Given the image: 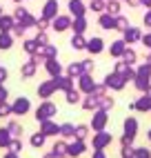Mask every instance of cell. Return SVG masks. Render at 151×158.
Here are the masks:
<instances>
[{"label": "cell", "mask_w": 151, "mask_h": 158, "mask_svg": "<svg viewBox=\"0 0 151 158\" xmlns=\"http://www.w3.org/2000/svg\"><path fill=\"white\" fill-rule=\"evenodd\" d=\"M84 152V143L78 140V143H73V145H67V154L69 156H80Z\"/></svg>", "instance_id": "obj_14"}, {"label": "cell", "mask_w": 151, "mask_h": 158, "mask_svg": "<svg viewBox=\"0 0 151 158\" xmlns=\"http://www.w3.org/2000/svg\"><path fill=\"white\" fill-rule=\"evenodd\" d=\"M84 27H87V23H84V18H82V16H80V18H76L73 23H71V29L76 31V34H82Z\"/></svg>", "instance_id": "obj_19"}, {"label": "cell", "mask_w": 151, "mask_h": 158, "mask_svg": "<svg viewBox=\"0 0 151 158\" xmlns=\"http://www.w3.org/2000/svg\"><path fill=\"white\" fill-rule=\"evenodd\" d=\"M45 69H47V73L51 78H58L60 73H62V67H60V62L56 60V58H49V60H45Z\"/></svg>", "instance_id": "obj_7"}, {"label": "cell", "mask_w": 151, "mask_h": 158, "mask_svg": "<svg viewBox=\"0 0 151 158\" xmlns=\"http://www.w3.org/2000/svg\"><path fill=\"white\" fill-rule=\"evenodd\" d=\"M53 82H56V89H62V91L71 89V78L69 76H58V78H53Z\"/></svg>", "instance_id": "obj_13"}, {"label": "cell", "mask_w": 151, "mask_h": 158, "mask_svg": "<svg viewBox=\"0 0 151 158\" xmlns=\"http://www.w3.org/2000/svg\"><path fill=\"white\" fill-rule=\"evenodd\" d=\"M11 134H9V129L5 127V129H0V147H9L11 145Z\"/></svg>", "instance_id": "obj_18"}, {"label": "cell", "mask_w": 151, "mask_h": 158, "mask_svg": "<svg viewBox=\"0 0 151 158\" xmlns=\"http://www.w3.org/2000/svg\"><path fill=\"white\" fill-rule=\"evenodd\" d=\"M69 27H71V18L69 16H56V18L51 20V29L58 31V34L64 31V29H69Z\"/></svg>", "instance_id": "obj_5"}, {"label": "cell", "mask_w": 151, "mask_h": 158, "mask_svg": "<svg viewBox=\"0 0 151 158\" xmlns=\"http://www.w3.org/2000/svg\"><path fill=\"white\" fill-rule=\"evenodd\" d=\"M69 11H71V16H76V18L84 16V5H82V0H69Z\"/></svg>", "instance_id": "obj_10"}, {"label": "cell", "mask_w": 151, "mask_h": 158, "mask_svg": "<svg viewBox=\"0 0 151 158\" xmlns=\"http://www.w3.org/2000/svg\"><path fill=\"white\" fill-rule=\"evenodd\" d=\"M22 49L27 51L29 56H36L38 51H40V45L36 43V40H25V45H22Z\"/></svg>", "instance_id": "obj_15"}, {"label": "cell", "mask_w": 151, "mask_h": 158, "mask_svg": "<svg viewBox=\"0 0 151 158\" xmlns=\"http://www.w3.org/2000/svg\"><path fill=\"white\" fill-rule=\"evenodd\" d=\"M7 78H9V71H7V69H5L2 65H0V82H5Z\"/></svg>", "instance_id": "obj_34"}, {"label": "cell", "mask_w": 151, "mask_h": 158, "mask_svg": "<svg viewBox=\"0 0 151 158\" xmlns=\"http://www.w3.org/2000/svg\"><path fill=\"white\" fill-rule=\"evenodd\" d=\"M9 114H14L11 105H7V102H0V118H5V116H9Z\"/></svg>", "instance_id": "obj_29"}, {"label": "cell", "mask_w": 151, "mask_h": 158, "mask_svg": "<svg viewBox=\"0 0 151 158\" xmlns=\"http://www.w3.org/2000/svg\"><path fill=\"white\" fill-rule=\"evenodd\" d=\"M93 105H96V100H93V98L82 100V107H84V109H93Z\"/></svg>", "instance_id": "obj_33"}, {"label": "cell", "mask_w": 151, "mask_h": 158, "mask_svg": "<svg viewBox=\"0 0 151 158\" xmlns=\"http://www.w3.org/2000/svg\"><path fill=\"white\" fill-rule=\"evenodd\" d=\"M45 140H47V136L42 134V131H38V134L31 136V145H34V147H42V145H45Z\"/></svg>", "instance_id": "obj_22"}, {"label": "cell", "mask_w": 151, "mask_h": 158, "mask_svg": "<svg viewBox=\"0 0 151 158\" xmlns=\"http://www.w3.org/2000/svg\"><path fill=\"white\" fill-rule=\"evenodd\" d=\"M56 91H58V89H56V82H53V78L47 80V82H40V85H38V96H40V98H45V100H49Z\"/></svg>", "instance_id": "obj_3"}, {"label": "cell", "mask_w": 151, "mask_h": 158, "mask_svg": "<svg viewBox=\"0 0 151 158\" xmlns=\"http://www.w3.org/2000/svg\"><path fill=\"white\" fill-rule=\"evenodd\" d=\"M14 25H16V18L14 16H0V31H11L14 29Z\"/></svg>", "instance_id": "obj_12"}, {"label": "cell", "mask_w": 151, "mask_h": 158, "mask_svg": "<svg viewBox=\"0 0 151 158\" xmlns=\"http://www.w3.org/2000/svg\"><path fill=\"white\" fill-rule=\"evenodd\" d=\"M0 16H2V7H0Z\"/></svg>", "instance_id": "obj_38"}, {"label": "cell", "mask_w": 151, "mask_h": 158, "mask_svg": "<svg viewBox=\"0 0 151 158\" xmlns=\"http://www.w3.org/2000/svg\"><path fill=\"white\" fill-rule=\"evenodd\" d=\"M36 56H38L40 60H49V58H56V56H58V49L53 47V45H42Z\"/></svg>", "instance_id": "obj_8"}, {"label": "cell", "mask_w": 151, "mask_h": 158, "mask_svg": "<svg viewBox=\"0 0 151 158\" xmlns=\"http://www.w3.org/2000/svg\"><path fill=\"white\" fill-rule=\"evenodd\" d=\"M40 131L45 136H56V134H60V127L53 120H42L40 123Z\"/></svg>", "instance_id": "obj_9"}, {"label": "cell", "mask_w": 151, "mask_h": 158, "mask_svg": "<svg viewBox=\"0 0 151 158\" xmlns=\"http://www.w3.org/2000/svg\"><path fill=\"white\" fill-rule=\"evenodd\" d=\"M7 98H9V91L5 89L2 82H0V102H7Z\"/></svg>", "instance_id": "obj_32"}, {"label": "cell", "mask_w": 151, "mask_h": 158, "mask_svg": "<svg viewBox=\"0 0 151 158\" xmlns=\"http://www.w3.org/2000/svg\"><path fill=\"white\" fill-rule=\"evenodd\" d=\"M80 89H82V91H91V94H93V82L89 80L87 73H84V76H80Z\"/></svg>", "instance_id": "obj_20"}, {"label": "cell", "mask_w": 151, "mask_h": 158, "mask_svg": "<svg viewBox=\"0 0 151 158\" xmlns=\"http://www.w3.org/2000/svg\"><path fill=\"white\" fill-rule=\"evenodd\" d=\"M84 69H82V65H69V69H67V73H69V78L71 76H80Z\"/></svg>", "instance_id": "obj_25"}, {"label": "cell", "mask_w": 151, "mask_h": 158, "mask_svg": "<svg viewBox=\"0 0 151 158\" xmlns=\"http://www.w3.org/2000/svg\"><path fill=\"white\" fill-rule=\"evenodd\" d=\"M34 40H36V43H38L40 47H42V45H49V36L45 34V31H38V36H36Z\"/></svg>", "instance_id": "obj_26"}, {"label": "cell", "mask_w": 151, "mask_h": 158, "mask_svg": "<svg viewBox=\"0 0 151 158\" xmlns=\"http://www.w3.org/2000/svg\"><path fill=\"white\" fill-rule=\"evenodd\" d=\"M51 116H56V105L51 100H42L36 109V120L42 123V120H51Z\"/></svg>", "instance_id": "obj_1"}, {"label": "cell", "mask_w": 151, "mask_h": 158, "mask_svg": "<svg viewBox=\"0 0 151 158\" xmlns=\"http://www.w3.org/2000/svg\"><path fill=\"white\" fill-rule=\"evenodd\" d=\"M71 47H73V49H84V47H87V43H84V38H82L80 34H76V36L71 38Z\"/></svg>", "instance_id": "obj_23"}, {"label": "cell", "mask_w": 151, "mask_h": 158, "mask_svg": "<svg viewBox=\"0 0 151 158\" xmlns=\"http://www.w3.org/2000/svg\"><path fill=\"white\" fill-rule=\"evenodd\" d=\"M102 125H104V114H98V118H96L93 127H102Z\"/></svg>", "instance_id": "obj_35"}, {"label": "cell", "mask_w": 151, "mask_h": 158, "mask_svg": "<svg viewBox=\"0 0 151 158\" xmlns=\"http://www.w3.org/2000/svg\"><path fill=\"white\" fill-rule=\"evenodd\" d=\"M58 9H60V7H58V0H47V2H45V9H42V18H47L49 23H51V20L58 16Z\"/></svg>", "instance_id": "obj_4"}, {"label": "cell", "mask_w": 151, "mask_h": 158, "mask_svg": "<svg viewBox=\"0 0 151 158\" xmlns=\"http://www.w3.org/2000/svg\"><path fill=\"white\" fill-rule=\"evenodd\" d=\"M11 109H14V116H25V114L31 109V102H29V98H27V96H20V98H16V100H14Z\"/></svg>", "instance_id": "obj_2"}, {"label": "cell", "mask_w": 151, "mask_h": 158, "mask_svg": "<svg viewBox=\"0 0 151 158\" xmlns=\"http://www.w3.org/2000/svg\"><path fill=\"white\" fill-rule=\"evenodd\" d=\"M36 69H38V56H31V60L20 67V73H22V78H31L36 73Z\"/></svg>", "instance_id": "obj_6"}, {"label": "cell", "mask_w": 151, "mask_h": 158, "mask_svg": "<svg viewBox=\"0 0 151 158\" xmlns=\"http://www.w3.org/2000/svg\"><path fill=\"white\" fill-rule=\"evenodd\" d=\"M51 152L56 154V156H62V154H67V145H64V143H56Z\"/></svg>", "instance_id": "obj_27"}, {"label": "cell", "mask_w": 151, "mask_h": 158, "mask_svg": "<svg viewBox=\"0 0 151 158\" xmlns=\"http://www.w3.org/2000/svg\"><path fill=\"white\" fill-rule=\"evenodd\" d=\"M9 149H11L14 154H18L20 149H22V140H20V138H14V140H11V145H9Z\"/></svg>", "instance_id": "obj_30"}, {"label": "cell", "mask_w": 151, "mask_h": 158, "mask_svg": "<svg viewBox=\"0 0 151 158\" xmlns=\"http://www.w3.org/2000/svg\"><path fill=\"white\" fill-rule=\"evenodd\" d=\"M5 158H18V154H14V152H9V154H5Z\"/></svg>", "instance_id": "obj_36"}, {"label": "cell", "mask_w": 151, "mask_h": 158, "mask_svg": "<svg viewBox=\"0 0 151 158\" xmlns=\"http://www.w3.org/2000/svg\"><path fill=\"white\" fill-rule=\"evenodd\" d=\"M67 102H69V105L80 102V91H78V89H69V91H67Z\"/></svg>", "instance_id": "obj_24"}, {"label": "cell", "mask_w": 151, "mask_h": 158, "mask_svg": "<svg viewBox=\"0 0 151 158\" xmlns=\"http://www.w3.org/2000/svg\"><path fill=\"white\" fill-rule=\"evenodd\" d=\"M14 45V36H11V31H0V49L7 51V49H11Z\"/></svg>", "instance_id": "obj_11"}, {"label": "cell", "mask_w": 151, "mask_h": 158, "mask_svg": "<svg viewBox=\"0 0 151 158\" xmlns=\"http://www.w3.org/2000/svg\"><path fill=\"white\" fill-rule=\"evenodd\" d=\"M47 27H49V20L40 16V18L36 20V29H38V31H47Z\"/></svg>", "instance_id": "obj_28"}, {"label": "cell", "mask_w": 151, "mask_h": 158, "mask_svg": "<svg viewBox=\"0 0 151 158\" xmlns=\"http://www.w3.org/2000/svg\"><path fill=\"white\" fill-rule=\"evenodd\" d=\"M60 136H64V138H71V136H76V127L73 125H60Z\"/></svg>", "instance_id": "obj_21"}, {"label": "cell", "mask_w": 151, "mask_h": 158, "mask_svg": "<svg viewBox=\"0 0 151 158\" xmlns=\"http://www.w3.org/2000/svg\"><path fill=\"white\" fill-rule=\"evenodd\" d=\"M7 129H9V134H11L14 138H18V136L22 134V125H20V123H16V120H11V123L7 125Z\"/></svg>", "instance_id": "obj_17"}, {"label": "cell", "mask_w": 151, "mask_h": 158, "mask_svg": "<svg viewBox=\"0 0 151 158\" xmlns=\"http://www.w3.org/2000/svg\"><path fill=\"white\" fill-rule=\"evenodd\" d=\"M84 136H87V127H84V125H78V127H76V138L82 140Z\"/></svg>", "instance_id": "obj_31"}, {"label": "cell", "mask_w": 151, "mask_h": 158, "mask_svg": "<svg viewBox=\"0 0 151 158\" xmlns=\"http://www.w3.org/2000/svg\"><path fill=\"white\" fill-rule=\"evenodd\" d=\"M87 49L91 51V54H100V51H102V40L100 38H91L87 43Z\"/></svg>", "instance_id": "obj_16"}, {"label": "cell", "mask_w": 151, "mask_h": 158, "mask_svg": "<svg viewBox=\"0 0 151 158\" xmlns=\"http://www.w3.org/2000/svg\"><path fill=\"white\" fill-rule=\"evenodd\" d=\"M14 2H22V0H14Z\"/></svg>", "instance_id": "obj_37"}]
</instances>
